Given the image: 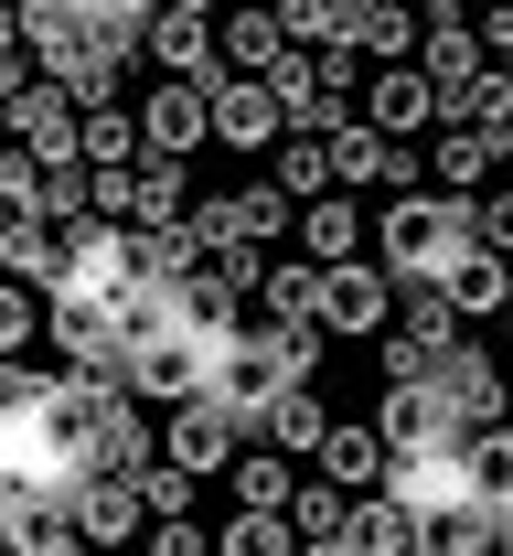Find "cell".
Returning <instances> with one entry per match:
<instances>
[{"mask_svg": "<svg viewBox=\"0 0 513 556\" xmlns=\"http://www.w3.org/2000/svg\"><path fill=\"white\" fill-rule=\"evenodd\" d=\"M471 247H482V204L471 193H396L374 214V268H396V289L407 278H449Z\"/></svg>", "mask_w": 513, "mask_h": 556, "instance_id": "1", "label": "cell"}, {"mask_svg": "<svg viewBox=\"0 0 513 556\" xmlns=\"http://www.w3.org/2000/svg\"><path fill=\"white\" fill-rule=\"evenodd\" d=\"M310 364H321V332H279V321H246V332L215 353V396L246 417V428H257V417L279 407L290 386H310Z\"/></svg>", "mask_w": 513, "mask_h": 556, "instance_id": "2", "label": "cell"}, {"mask_svg": "<svg viewBox=\"0 0 513 556\" xmlns=\"http://www.w3.org/2000/svg\"><path fill=\"white\" fill-rule=\"evenodd\" d=\"M385 492L407 503V514H449V503H482V439H449V450H407Z\"/></svg>", "mask_w": 513, "mask_h": 556, "instance_id": "3", "label": "cell"}, {"mask_svg": "<svg viewBox=\"0 0 513 556\" xmlns=\"http://www.w3.org/2000/svg\"><path fill=\"white\" fill-rule=\"evenodd\" d=\"M396 300H407L396 268H354V257H343V268H332V300H321V332H343V343H385V332H396Z\"/></svg>", "mask_w": 513, "mask_h": 556, "instance_id": "4", "label": "cell"}, {"mask_svg": "<svg viewBox=\"0 0 513 556\" xmlns=\"http://www.w3.org/2000/svg\"><path fill=\"white\" fill-rule=\"evenodd\" d=\"M235 439H246V417L225 407V396H193V407H171V428H161V460H182V471H204V482H215V471L246 460Z\"/></svg>", "mask_w": 513, "mask_h": 556, "instance_id": "5", "label": "cell"}, {"mask_svg": "<svg viewBox=\"0 0 513 556\" xmlns=\"http://www.w3.org/2000/svg\"><path fill=\"white\" fill-rule=\"evenodd\" d=\"M204 86H215V139H225V150H268V139H290V108H279V86H268V75L215 65Z\"/></svg>", "mask_w": 513, "mask_h": 556, "instance_id": "6", "label": "cell"}, {"mask_svg": "<svg viewBox=\"0 0 513 556\" xmlns=\"http://www.w3.org/2000/svg\"><path fill=\"white\" fill-rule=\"evenodd\" d=\"M140 129H150V150H204L215 139V86L204 75H150V97H140Z\"/></svg>", "mask_w": 513, "mask_h": 556, "instance_id": "7", "label": "cell"}, {"mask_svg": "<svg viewBox=\"0 0 513 556\" xmlns=\"http://www.w3.org/2000/svg\"><path fill=\"white\" fill-rule=\"evenodd\" d=\"M75 525H86V546H97V556H118L129 535H150L161 514H150L140 471H86V492H75Z\"/></svg>", "mask_w": 513, "mask_h": 556, "instance_id": "8", "label": "cell"}, {"mask_svg": "<svg viewBox=\"0 0 513 556\" xmlns=\"http://www.w3.org/2000/svg\"><path fill=\"white\" fill-rule=\"evenodd\" d=\"M364 118H374L385 139H428V129L449 118V97H439V75H428V65H374Z\"/></svg>", "mask_w": 513, "mask_h": 556, "instance_id": "9", "label": "cell"}, {"mask_svg": "<svg viewBox=\"0 0 513 556\" xmlns=\"http://www.w3.org/2000/svg\"><path fill=\"white\" fill-rule=\"evenodd\" d=\"M0 546L11 556H97L65 492H11V503H0Z\"/></svg>", "mask_w": 513, "mask_h": 556, "instance_id": "10", "label": "cell"}, {"mask_svg": "<svg viewBox=\"0 0 513 556\" xmlns=\"http://www.w3.org/2000/svg\"><path fill=\"white\" fill-rule=\"evenodd\" d=\"M215 353L225 343H193V332L140 343V396H150V407H193V396H215Z\"/></svg>", "mask_w": 513, "mask_h": 556, "instance_id": "11", "label": "cell"}, {"mask_svg": "<svg viewBox=\"0 0 513 556\" xmlns=\"http://www.w3.org/2000/svg\"><path fill=\"white\" fill-rule=\"evenodd\" d=\"M374 428H385V450H396V460H407V450H449V439H471L460 407H449V386H385Z\"/></svg>", "mask_w": 513, "mask_h": 556, "instance_id": "12", "label": "cell"}, {"mask_svg": "<svg viewBox=\"0 0 513 556\" xmlns=\"http://www.w3.org/2000/svg\"><path fill=\"white\" fill-rule=\"evenodd\" d=\"M140 54H150V75H215L225 65V22L215 11H161L140 33Z\"/></svg>", "mask_w": 513, "mask_h": 556, "instance_id": "13", "label": "cell"}, {"mask_svg": "<svg viewBox=\"0 0 513 556\" xmlns=\"http://www.w3.org/2000/svg\"><path fill=\"white\" fill-rule=\"evenodd\" d=\"M321 300H332V268H321V257H268L257 311H268L279 332H321Z\"/></svg>", "mask_w": 513, "mask_h": 556, "instance_id": "14", "label": "cell"}, {"mask_svg": "<svg viewBox=\"0 0 513 556\" xmlns=\"http://www.w3.org/2000/svg\"><path fill=\"white\" fill-rule=\"evenodd\" d=\"M299 43H290V22H279V0H235L225 11V65L235 75H279Z\"/></svg>", "mask_w": 513, "mask_h": 556, "instance_id": "15", "label": "cell"}, {"mask_svg": "<svg viewBox=\"0 0 513 556\" xmlns=\"http://www.w3.org/2000/svg\"><path fill=\"white\" fill-rule=\"evenodd\" d=\"M492 172H503V139H492V129H471V118H449V129L428 139V182H439V193H482Z\"/></svg>", "mask_w": 513, "mask_h": 556, "instance_id": "16", "label": "cell"}, {"mask_svg": "<svg viewBox=\"0 0 513 556\" xmlns=\"http://www.w3.org/2000/svg\"><path fill=\"white\" fill-rule=\"evenodd\" d=\"M418 65L439 75V97H471V86L492 75V33H482V22H428V43H418Z\"/></svg>", "mask_w": 513, "mask_h": 556, "instance_id": "17", "label": "cell"}, {"mask_svg": "<svg viewBox=\"0 0 513 556\" xmlns=\"http://www.w3.org/2000/svg\"><path fill=\"white\" fill-rule=\"evenodd\" d=\"M439 386H449V407H460V428H471V439L513 417V407H503V364H492L482 343H460V353H449V375H439Z\"/></svg>", "mask_w": 513, "mask_h": 556, "instance_id": "18", "label": "cell"}, {"mask_svg": "<svg viewBox=\"0 0 513 556\" xmlns=\"http://www.w3.org/2000/svg\"><path fill=\"white\" fill-rule=\"evenodd\" d=\"M321 471H332L343 492H385L396 450H385V428H332V439H321Z\"/></svg>", "mask_w": 513, "mask_h": 556, "instance_id": "19", "label": "cell"}, {"mask_svg": "<svg viewBox=\"0 0 513 556\" xmlns=\"http://www.w3.org/2000/svg\"><path fill=\"white\" fill-rule=\"evenodd\" d=\"M354 247H364V214H354V193H321V204H299V257L343 268Z\"/></svg>", "mask_w": 513, "mask_h": 556, "instance_id": "20", "label": "cell"}, {"mask_svg": "<svg viewBox=\"0 0 513 556\" xmlns=\"http://www.w3.org/2000/svg\"><path fill=\"white\" fill-rule=\"evenodd\" d=\"M354 43H364L374 65H418V43H428V11H407V0H364Z\"/></svg>", "mask_w": 513, "mask_h": 556, "instance_id": "21", "label": "cell"}, {"mask_svg": "<svg viewBox=\"0 0 513 556\" xmlns=\"http://www.w3.org/2000/svg\"><path fill=\"white\" fill-rule=\"evenodd\" d=\"M492 503H449V514H418V556H492Z\"/></svg>", "mask_w": 513, "mask_h": 556, "instance_id": "22", "label": "cell"}, {"mask_svg": "<svg viewBox=\"0 0 513 556\" xmlns=\"http://www.w3.org/2000/svg\"><path fill=\"white\" fill-rule=\"evenodd\" d=\"M290 225H299V193L279 172H268V182H235V236H246V247H279Z\"/></svg>", "mask_w": 513, "mask_h": 556, "instance_id": "23", "label": "cell"}, {"mask_svg": "<svg viewBox=\"0 0 513 556\" xmlns=\"http://www.w3.org/2000/svg\"><path fill=\"white\" fill-rule=\"evenodd\" d=\"M204 257H215V247L193 236V214H182V225H140V278H161V289H182Z\"/></svg>", "mask_w": 513, "mask_h": 556, "instance_id": "24", "label": "cell"}, {"mask_svg": "<svg viewBox=\"0 0 513 556\" xmlns=\"http://www.w3.org/2000/svg\"><path fill=\"white\" fill-rule=\"evenodd\" d=\"M449 300H460L471 321H482V311H513V257L503 247H471V257L449 268Z\"/></svg>", "mask_w": 513, "mask_h": 556, "instance_id": "25", "label": "cell"}, {"mask_svg": "<svg viewBox=\"0 0 513 556\" xmlns=\"http://www.w3.org/2000/svg\"><path fill=\"white\" fill-rule=\"evenodd\" d=\"M235 503H246V514H290V503H299V482H290V450H279V439L235 460Z\"/></svg>", "mask_w": 513, "mask_h": 556, "instance_id": "26", "label": "cell"}, {"mask_svg": "<svg viewBox=\"0 0 513 556\" xmlns=\"http://www.w3.org/2000/svg\"><path fill=\"white\" fill-rule=\"evenodd\" d=\"M299 546L310 535H299L290 514H246V503H235V525L215 535V556H299Z\"/></svg>", "mask_w": 513, "mask_h": 556, "instance_id": "27", "label": "cell"}, {"mask_svg": "<svg viewBox=\"0 0 513 556\" xmlns=\"http://www.w3.org/2000/svg\"><path fill=\"white\" fill-rule=\"evenodd\" d=\"M257 428H268V439H279V450H321V439H332V417H321V396H310V386H290V396H279V407L257 417Z\"/></svg>", "mask_w": 513, "mask_h": 556, "instance_id": "28", "label": "cell"}, {"mask_svg": "<svg viewBox=\"0 0 513 556\" xmlns=\"http://www.w3.org/2000/svg\"><path fill=\"white\" fill-rule=\"evenodd\" d=\"M279 182H290L299 204H321V193H343V182H332V139H279Z\"/></svg>", "mask_w": 513, "mask_h": 556, "instance_id": "29", "label": "cell"}, {"mask_svg": "<svg viewBox=\"0 0 513 556\" xmlns=\"http://www.w3.org/2000/svg\"><path fill=\"white\" fill-rule=\"evenodd\" d=\"M354 503H364V492H343L332 471H321V482H299L290 525H299V535H343V525H354Z\"/></svg>", "mask_w": 513, "mask_h": 556, "instance_id": "30", "label": "cell"}, {"mask_svg": "<svg viewBox=\"0 0 513 556\" xmlns=\"http://www.w3.org/2000/svg\"><path fill=\"white\" fill-rule=\"evenodd\" d=\"M193 482H204V471H182V460H150V471H140V492H150V514H161V525H182V514H193Z\"/></svg>", "mask_w": 513, "mask_h": 556, "instance_id": "31", "label": "cell"}, {"mask_svg": "<svg viewBox=\"0 0 513 556\" xmlns=\"http://www.w3.org/2000/svg\"><path fill=\"white\" fill-rule=\"evenodd\" d=\"M97 214H107V225H150V193H140V161H118V172H97Z\"/></svg>", "mask_w": 513, "mask_h": 556, "instance_id": "32", "label": "cell"}, {"mask_svg": "<svg viewBox=\"0 0 513 556\" xmlns=\"http://www.w3.org/2000/svg\"><path fill=\"white\" fill-rule=\"evenodd\" d=\"M150 556H215V535L182 514V525H150Z\"/></svg>", "mask_w": 513, "mask_h": 556, "instance_id": "33", "label": "cell"}, {"mask_svg": "<svg viewBox=\"0 0 513 556\" xmlns=\"http://www.w3.org/2000/svg\"><path fill=\"white\" fill-rule=\"evenodd\" d=\"M471 204H482V247H503V257H513V193H471Z\"/></svg>", "mask_w": 513, "mask_h": 556, "instance_id": "34", "label": "cell"}, {"mask_svg": "<svg viewBox=\"0 0 513 556\" xmlns=\"http://www.w3.org/2000/svg\"><path fill=\"white\" fill-rule=\"evenodd\" d=\"M407 11H428V22H482L471 0H407Z\"/></svg>", "mask_w": 513, "mask_h": 556, "instance_id": "35", "label": "cell"}, {"mask_svg": "<svg viewBox=\"0 0 513 556\" xmlns=\"http://www.w3.org/2000/svg\"><path fill=\"white\" fill-rule=\"evenodd\" d=\"M299 556H364V546H354V535H310Z\"/></svg>", "mask_w": 513, "mask_h": 556, "instance_id": "36", "label": "cell"}, {"mask_svg": "<svg viewBox=\"0 0 513 556\" xmlns=\"http://www.w3.org/2000/svg\"><path fill=\"white\" fill-rule=\"evenodd\" d=\"M171 11H215V22H225V0H171Z\"/></svg>", "mask_w": 513, "mask_h": 556, "instance_id": "37", "label": "cell"}, {"mask_svg": "<svg viewBox=\"0 0 513 556\" xmlns=\"http://www.w3.org/2000/svg\"><path fill=\"white\" fill-rule=\"evenodd\" d=\"M471 11H492V0H471Z\"/></svg>", "mask_w": 513, "mask_h": 556, "instance_id": "38", "label": "cell"}]
</instances>
